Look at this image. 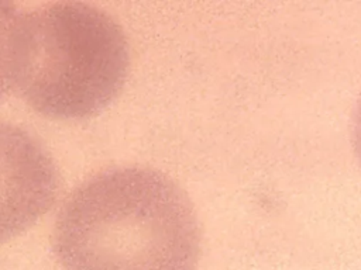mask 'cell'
Listing matches in <instances>:
<instances>
[{"instance_id":"obj_3","label":"cell","mask_w":361,"mask_h":270,"mask_svg":"<svg viewBox=\"0 0 361 270\" xmlns=\"http://www.w3.org/2000/svg\"><path fill=\"white\" fill-rule=\"evenodd\" d=\"M49 152L25 129L0 121V243L34 225L59 193Z\"/></svg>"},{"instance_id":"obj_4","label":"cell","mask_w":361,"mask_h":270,"mask_svg":"<svg viewBox=\"0 0 361 270\" xmlns=\"http://www.w3.org/2000/svg\"><path fill=\"white\" fill-rule=\"evenodd\" d=\"M24 13L10 1H0V100L17 84L23 44Z\"/></svg>"},{"instance_id":"obj_5","label":"cell","mask_w":361,"mask_h":270,"mask_svg":"<svg viewBox=\"0 0 361 270\" xmlns=\"http://www.w3.org/2000/svg\"><path fill=\"white\" fill-rule=\"evenodd\" d=\"M353 142H354V149L355 155L360 160L361 165V97L357 103L355 112H354V121H353Z\"/></svg>"},{"instance_id":"obj_2","label":"cell","mask_w":361,"mask_h":270,"mask_svg":"<svg viewBox=\"0 0 361 270\" xmlns=\"http://www.w3.org/2000/svg\"><path fill=\"white\" fill-rule=\"evenodd\" d=\"M128 42L106 11L58 1L24 13L16 90L38 114L55 120L90 117L121 90Z\"/></svg>"},{"instance_id":"obj_1","label":"cell","mask_w":361,"mask_h":270,"mask_svg":"<svg viewBox=\"0 0 361 270\" xmlns=\"http://www.w3.org/2000/svg\"><path fill=\"white\" fill-rule=\"evenodd\" d=\"M196 210L169 176L142 166L103 170L79 184L54 226L63 270H195Z\"/></svg>"}]
</instances>
